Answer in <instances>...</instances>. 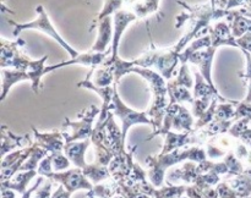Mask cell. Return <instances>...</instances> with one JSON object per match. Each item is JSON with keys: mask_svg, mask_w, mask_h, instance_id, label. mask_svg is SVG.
Wrapping results in <instances>:
<instances>
[{"mask_svg": "<svg viewBox=\"0 0 251 198\" xmlns=\"http://www.w3.org/2000/svg\"><path fill=\"white\" fill-rule=\"evenodd\" d=\"M185 159H190V160L201 163V161L206 160V152L201 147H193V148H189L188 151L176 149L171 153H161L157 156H149L146 159V163L150 165L149 177L151 180L152 185L157 186V187L163 185L166 169L179 163V161L185 160Z\"/></svg>", "mask_w": 251, "mask_h": 198, "instance_id": "cell-1", "label": "cell"}, {"mask_svg": "<svg viewBox=\"0 0 251 198\" xmlns=\"http://www.w3.org/2000/svg\"><path fill=\"white\" fill-rule=\"evenodd\" d=\"M131 72L139 73L142 78L147 81L151 86V90L153 93V100L150 110L147 111V115L153 121L154 131L161 129L163 126L164 115H166L167 109V94H168V88H167L166 78L159 72L150 70L147 67H139L135 66L131 68Z\"/></svg>", "mask_w": 251, "mask_h": 198, "instance_id": "cell-2", "label": "cell"}, {"mask_svg": "<svg viewBox=\"0 0 251 198\" xmlns=\"http://www.w3.org/2000/svg\"><path fill=\"white\" fill-rule=\"evenodd\" d=\"M24 44V39L21 38L17 39L16 42H9L1 38V54H0L1 68H16V70H25L29 73H33L46 67L44 64L48 59V55H44L39 60H31L20 49V46Z\"/></svg>", "mask_w": 251, "mask_h": 198, "instance_id": "cell-3", "label": "cell"}, {"mask_svg": "<svg viewBox=\"0 0 251 198\" xmlns=\"http://www.w3.org/2000/svg\"><path fill=\"white\" fill-rule=\"evenodd\" d=\"M36 11L37 14H38L37 19L34 20V21L27 22V23H17V22L9 20V23H11L12 26L15 27L14 36L17 37L22 31H26V29H37V31H41L43 32V33H46L47 36L51 37L56 43H59V45L63 46V48L68 51V54L71 56V59L76 58L80 53L76 51L68 42L64 41L63 37L58 33L55 27L53 26V23H51L50 20H49L48 14H47V11L44 10L43 5H38V6L36 7Z\"/></svg>", "mask_w": 251, "mask_h": 198, "instance_id": "cell-4", "label": "cell"}, {"mask_svg": "<svg viewBox=\"0 0 251 198\" xmlns=\"http://www.w3.org/2000/svg\"><path fill=\"white\" fill-rule=\"evenodd\" d=\"M108 109L113 110L114 115H117L120 119V121H122V132L124 141L126 138L127 131H129V129L132 125L149 124L153 126V121L147 116V112L136 111V110L125 105V103L123 102L119 93H118V85H114V94H113L112 103L109 104Z\"/></svg>", "mask_w": 251, "mask_h": 198, "instance_id": "cell-5", "label": "cell"}, {"mask_svg": "<svg viewBox=\"0 0 251 198\" xmlns=\"http://www.w3.org/2000/svg\"><path fill=\"white\" fill-rule=\"evenodd\" d=\"M100 109H98L96 105H90L87 109H83L80 114H77L80 116L78 121H70L66 119L64 127H70L71 133H63L65 143L91 138L93 133V120L96 115H100Z\"/></svg>", "mask_w": 251, "mask_h": 198, "instance_id": "cell-6", "label": "cell"}, {"mask_svg": "<svg viewBox=\"0 0 251 198\" xmlns=\"http://www.w3.org/2000/svg\"><path fill=\"white\" fill-rule=\"evenodd\" d=\"M50 178L53 181L60 182L70 193L77 190H92L93 188L92 183L88 181L87 176L83 174V170L81 168L70 169L64 173H53L50 175Z\"/></svg>", "mask_w": 251, "mask_h": 198, "instance_id": "cell-7", "label": "cell"}, {"mask_svg": "<svg viewBox=\"0 0 251 198\" xmlns=\"http://www.w3.org/2000/svg\"><path fill=\"white\" fill-rule=\"evenodd\" d=\"M137 20L136 14L134 11H127V10H119L114 14L113 17V27H114V32H113V42L112 46H110V55L108 56V60L113 61L115 60L118 56V46H119L120 39H122L123 33L126 29V27L131 23L132 21Z\"/></svg>", "mask_w": 251, "mask_h": 198, "instance_id": "cell-8", "label": "cell"}, {"mask_svg": "<svg viewBox=\"0 0 251 198\" xmlns=\"http://www.w3.org/2000/svg\"><path fill=\"white\" fill-rule=\"evenodd\" d=\"M112 53V50H108L105 53H97V51H88V53L78 54L76 58L70 59L68 61H63L60 64H56V65L53 66H47L46 67V73L51 72V71L56 70V68L64 67V66L69 65H75V64H80V65L90 66L91 70H96L97 67H100L103 63L105 61V59L109 56V54Z\"/></svg>", "mask_w": 251, "mask_h": 198, "instance_id": "cell-9", "label": "cell"}, {"mask_svg": "<svg viewBox=\"0 0 251 198\" xmlns=\"http://www.w3.org/2000/svg\"><path fill=\"white\" fill-rule=\"evenodd\" d=\"M217 49L218 48H216L215 45L211 44L207 48L201 49V50H198L196 53H194L193 55L190 56V59H189V63L198 66L201 75L205 77V80L207 81L211 86H213L212 73H211V71H212V61ZM213 87H215V86H213Z\"/></svg>", "mask_w": 251, "mask_h": 198, "instance_id": "cell-10", "label": "cell"}, {"mask_svg": "<svg viewBox=\"0 0 251 198\" xmlns=\"http://www.w3.org/2000/svg\"><path fill=\"white\" fill-rule=\"evenodd\" d=\"M178 63H180L179 54L176 53L173 48L162 49V50H158V58H157L156 65L154 66L158 68V72L167 81H169L173 78Z\"/></svg>", "mask_w": 251, "mask_h": 198, "instance_id": "cell-11", "label": "cell"}, {"mask_svg": "<svg viewBox=\"0 0 251 198\" xmlns=\"http://www.w3.org/2000/svg\"><path fill=\"white\" fill-rule=\"evenodd\" d=\"M93 24H97L98 36L95 44L91 48V51H97V53H105L109 43L113 42V32L114 27L112 26V17L107 16L100 21L95 22Z\"/></svg>", "mask_w": 251, "mask_h": 198, "instance_id": "cell-12", "label": "cell"}, {"mask_svg": "<svg viewBox=\"0 0 251 198\" xmlns=\"http://www.w3.org/2000/svg\"><path fill=\"white\" fill-rule=\"evenodd\" d=\"M210 36L212 38V45L216 48L222 45L238 46L237 38L233 36L229 23L226 21H218L215 26H210Z\"/></svg>", "mask_w": 251, "mask_h": 198, "instance_id": "cell-13", "label": "cell"}, {"mask_svg": "<svg viewBox=\"0 0 251 198\" xmlns=\"http://www.w3.org/2000/svg\"><path fill=\"white\" fill-rule=\"evenodd\" d=\"M34 132V137H36V143L38 144L42 148L47 149L48 152H50L51 154L61 153V151L64 149L65 144L63 142V134L58 131L50 132V133H41V132L37 131V129L32 127Z\"/></svg>", "mask_w": 251, "mask_h": 198, "instance_id": "cell-14", "label": "cell"}, {"mask_svg": "<svg viewBox=\"0 0 251 198\" xmlns=\"http://www.w3.org/2000/svg\"><path fill=\"white\" fill-rule=\"evenodd\" d=\"M91 139H83L82 142H69V143H65V147H64V151H65V155L70 159L71 163L74 165H76L77 168L85 169L87 166L85 161V152L86 149L88 148L91 143Z\"/></svg>", "mask_w": 251, "mask_h": 198, "instance_id": "cell-15", "label": "cell"}, {"mask_svg": "<svg viewBox=\"0 0 251 198\" xmlns=\"http://www.w3.org/2000/svg\"><path fill=\"white\" fill-rule=\"evenodd\" d=\"M1 98L0 99L4 100L6 98L7 93H9L10 88L16 83L21 82V81H31V73L27 72L25 70H16V68H1Z\"/></svg>", "mask_w": 251, "mask_h": 198, "instance_id": "cell-16", "label": "cell"}, {"mask_svg": "<svg viewBox=\"0 0 251 198\" xmlns=\"http://www.w3.org/2000/svg\"><path fill=\"white\" fill-rule=\"evenodd\" d=\"M194 76H195V85H194V97L196 98H201L205 97V95H215V97L220 98L221 103H227L229 102L228 99H226L225 97L218 93V90L216 89V87L211 86L207 81L205 80L201 72L199 70H194Z\"/></svg>", "mask_w": 251, "mask_h": 198, "instance_id": "cell-17", "label": "cell"}, {"mask_svg": "<svg viewBox=\"0 0 251 198\" xmlns=\"http://www.w3.org/2000/svg\"><path fill=\"white\" fill-rule=\"evenodd\" d=\"M167 88H168V97H169V104H174V103H190L193 104L195 97L190 93L189 88L184 87V86L176 85L173 82V80H169L167 83Z\"/></svg>", "mask_w": 251, "mask_h": 198, "instance_id": "cell-18", "label": "cell"}, {"mask_svg": "<svg viewBox=\"0 0 251 198\" xmlns=\"http://www.w3.org/2000/svg\"><path fill=\"white\" fill-rule=\"evenodd\" d=\"M2 132V144H1V153L2 156H5V154L9 151H12L14 148L17 147H24L26 144H31V139H29L28 134L24 137L15 136L11 131L7 130L6 126L1 127Z\"/></svg>", "mask_w": 251, "mask_h": 198, "instance_id": "cell-19", "label": "cell"}, {"mask_svg": "<svg viewBox=\"0 0 251 198\" xmlns=\"http://www.w3.org/2000/svg\"><path fill=\"white\" fill-rule=\"evenodd\" d=\"M193 125L194 115H191L185 107L179 104L176 112H174L172 129L176 130V131H193Z\"/></svg>", "mask_w": 251, "mask_h": 198, "instance_id": "cell-20", "label": "cell"}, {"mask_svg": "<svg viewBox=\"0 0 251 198\" xmlns=\"http://www.w3.org/2000/svg\"><path fill=\"white\" fill-rule=\"evenodd\" d=\"M93 76V83L100 87H107V86L115 85L114 73H113L112 68L107 65H100L96 70H91L88 72L86 80H90Z\"/></svg>", "mask_w": 251, "mask_h": 198, "instance_id": "cell-21", "label": "cell"}, {"mask_svg": "<svg viewBox=\"0 0 251 198\" xmlns=\"http://www.w3.org/2000/svg\"><path fill=\"white\" fill-rule=\"evenodd\" d=\"M37 174L36 170H28L25 171V173H19L16 174L12 180H6L2 181L1 187L2 188H10V190L17 191L20 193L26 192L27 183L32 180V177H34Z\"/></svg>", "mask_w": 251, "mask_h": 198, "instance_id": "cell-22", "label": "cell"}, {"mask_svg": "<svg viewBox=\"0 0 251 198\" xmlns=\"http://www.w3.org/2000/svg\"><path fill=\"white\" fill-rule=\"evenodd\" d=\"M212 44V38H211L210 33L207 36L200 37V38H196L179 54V60H180V64H188L189 59L193 55L194 53H196L198 50H201V49H205L207 46H210Z\"/></svg>", "mask_w": 251, "mask_h": 198, "instance_id": "cell-23", "label": "cell"}, {"mask_svg": "<svg viewBox=\"0 0 251 198\" xmlns=\"http://www.w3.org/2000/svg\"><path fill=\"white\" fill-rule=\"evenodd\" d=\"M83 174L87 176L90 180H92L95 183H98L100 181L105 180V178L110 177L109 169L107 166L102 165V164L97 163L96 161L95 164H90V165L86 166L85 169H82Z\"/></svg>", "mask_w": 251, "mask_h": 198, "instance_id": "cell-24", "label": "cell"}, {"mask_svg": "<svg viewBox=\"0 0 251 198\" xmlns=\"http://www.w3.org/2000/svg\"><path fill=\"white\" fill-rule=\"evenodd\" d=\"M158 4L159 0H144L135 2L131 7L137 17H146L147 15L158 11Z\"/></svg>", "mask_w": 251, "mask_h": 198, "instance_id": "cell-25", "label": "cell"}, {"mask_svg": "<svg viewBox=\"0 0 251 198\" xmlns=\"http://www.w3.org/2000/svg\"><path fill=\"white\" fill-rule=\"evenodd\" d=\"M235 104H237V102H232V100L227 103H218L217 109H216L215 120L235 119V115H237Z\"/></svg>", "mask_w": 251, "mask_h": 198, "instance_id": "cell-26", "label": "cell"}, {"mask_svg": "<svg viewBox=\"0 0 251 198\" xmlns=\"http://www.w3.org/2000/svg\"><path fill=\"white\" fill-rule=\"evenodd\" d=\"M173 82H176V85L184 86L186 88H193L195 82H194V78L191 76L190 70H189L188 64H180V68L178 71V76H176V80H173Z\"/></svg>", "mask_w": 251, "mask_h": 198, "instance_id": "cell-27", "label": "cell"}, {"mask_svg": "<svg viewBox=\"0 0 251 198\" xmlns=\"http://www.w3.org/2000/svg\"><path fill=\"white\" fill-rule=\"evenodd\" d=\"M123 4H124V0H105L104 6H103L102 11H100V15L96 17L95 21H93V23L97 21H100V20L104 19V17L110 16L112 14L114 15L115 12L119 11V10H122Z\"/></svg>", "mask_w": 251, "mask_h": 198, "instance_id": "cell-28", "label": "cell"}, {"mask_svg": "<svg viewBox=\"0 0 251 198\" xmlns=\"http://www.w3.org/2000/svg\"><path fill=\"white\" fill-rule=\"evenodd\" d=\"M215 95H205V97L196 98L193 103V115L199 119L200 116H202L205 114L206 110L210 108L211 103H212Z\"/></svg>", "mask_w": 251, "mask_h": 198, "instance_id": "cell-29", "label": "cell"}, {"mask_svg": "<svg viewBox=\"0 0 251 198\" xmlns=\"http://www.w3.org/2000/svg\"><path fill=\"white\" fill-rule=\"evenodd\" d=\"M157 58H158V50H150L146 54H144L142 56H140L139 59L134 60L135 66H139V67H152V66L156 65Z\"/></svg>", "mask_w": 251, "mask_h": 198, "instance_id": "cell-30", "label": "cell"}, {"mask_svg": "<svg viewBox=\"0 0 251 198\" xmlns=\"http://www.w3.org/2000/svg\"><path fill=\"white\" fill-rule=\"evenodd\" d=\"M51 164H53V168L55 169L56 171H63L66 170L70 165V159L68 158L66 155H63L61 153H56V154H51Z\"/></svg>", "mask_w": 251, "mask_h": 198, "instance_id": "cell-31", "label": "cell"}, {"mask_svg": "<svg viewBox=\"0 0 251 198\" xmlns=\"http://www.w3.org/2000/svg\"><path fill=\"white\" fill-rule=\"evenodd\" d=\"M51 160H53L51 155L46 156V158L41 161V164H39L38 174L50 177V175L53 174V171H51V165H53V164H51Z\"/></svg>", "mask_w": 251, "mask_h": 198, "instance_id": "cell-32", "label": "cell"}, {"mask_svg": "<svg viewBox=\"0 0 251 198\" xmlns=\"http://www.w3.org/2000/svg\"><path fill=\"white\" fill-rule=\"evenodd\" d=\"M243 53L245 54L248 60V68H247V73H245V81L249 83V92H248V97L245 98L244 102L251 103V55L249 51L247 50H243Z\"/></svg>", "mask_w": 251, "mask_h": 198, "instance_id": "cell-33", "label": "cell"}, {"mask_svg": "<svg viewBox=\"0 0 251 198\" xmlns=\"http://www.w3.org/2000/svg\"><path fill=\"white\" fill-rule=\"evenodd\" d=\"M42 182H43V177H39L38 180H37V182L34 183V186H32V187L29 188V190H27L26 192H25V193H22V197H21V198H29V197H31V195H32V193H33L34 191H36L37 188H38V186L41 185Z\"/></svg>", "mask_w": 251, "mask_h": 198, "instance_id": "cell-34", "label": "cell"}, {"mask_svg": "<svg viewBox=\"0 0 251 198\" xmlns=\"http://www.w3.org/2000/svg\"><path fill=\"white\" fill-rule=\"evenodd\" d=\"M71 193L69 191L64 190V186H60V187L56 190V192L51 196V198H70Z\"/></svg>", "mask_w": 251, "mask_h": 198, "instance_id": "cell-35", "label": "cell"}, {"mask_svg": "<svg viewBox=\"0 0 251 198\" xmlns=\"http://www.w3.org/2000/svg\"><path fill=\"white\" fill-rule=\"evenodd\" d=\"M250 0H229V2L227 5V10H233L234 7L240 6V5H245Z\"/></svg>", "mask_w": 251, "mask_h": 198, "instance_id": "cell-36", "label": "cell"}, {"mask_svg": "<svg viewBox=\"0 0 251 198\" xmlns=\"http://www.w3.org/2000/svg\"><path fill=\"white\" fill-rule=\"evenodd\" d=\"M250 198H251V197H250Z\"/></svg>", "mask_w": 251, "mask_h": 198, "instance_id": "cell-37", "label": "cell"}]
</instances>
